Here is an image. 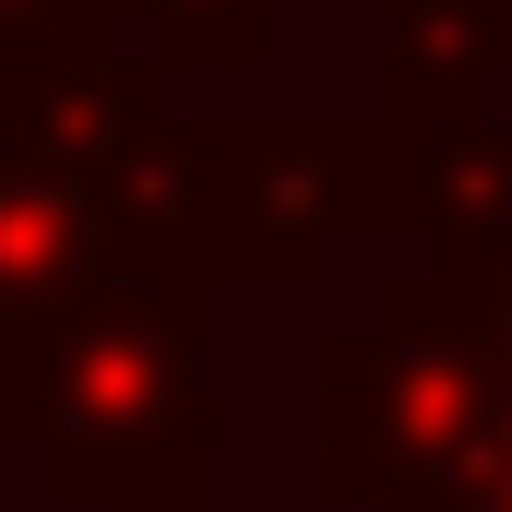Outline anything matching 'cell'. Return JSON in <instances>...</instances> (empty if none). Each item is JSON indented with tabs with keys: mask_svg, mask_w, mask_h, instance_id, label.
Listing matches in <instances>:
<instances>
[{
	"mask_svg": "<svg viewBox=\"0 0 512 512\" xmlns=\"http://www.w3.org/2000/svg\"><path fill=\"white\" fill-rule=\"evenodd\" d=\"M96 24V0H0V60L12 48H60V36H84Z\"/></svg>",
	"mask_w": 512,
	"mask_h": 512,
	"instance_id": "cell-4",
	"label": "cell"
},
{
	"mask_svg": "<svg viewBox=\"0 0 512 512\" xmlns=\"http://www.w3.org/2000/svg\"><path fill=\"white\" fill-rule=\"evenodd\" d=\"M96 12H143V24H155V60H203V72H215V60L239 72V60L274 48V36H262L274 0H96Z\"/></svg>",
	"mask_w": 512,
	"mask_h": 512,
	"instance_id": "cell-3",
	"label": "cell"
},
{
	"mask_svg": "<svg viewBox=\"0 0 512 512\" xmlns=\"http://www.w3.org/2000/svg\"><path fill=\"white\" fill-rule=\"evenodd\" d=\"M393 12V108L453 120L512 60V0H382Z\"/></svg>",
	"mask_w": 512,
	"mask_h": 512,
	"instance_id": "cell-2",
	"label": "cell"
},
{
	"mask_svg": "<svg viewBox=\"0 0 512 512\" xmlns=\"http://www.w3.org/2000/svg\"><path fill=\"white\" fill-rule=\"evenodd\" d=\"M96 191L72 179V167H48L36 143H12L0 131V310H24V298H60L84 262H96Z\"/></svg>",
	"mask_w": 512,
	"mask_h": 512,
	"instance_id": "cell-1",
	"label": "cell"
}]
</instances>
